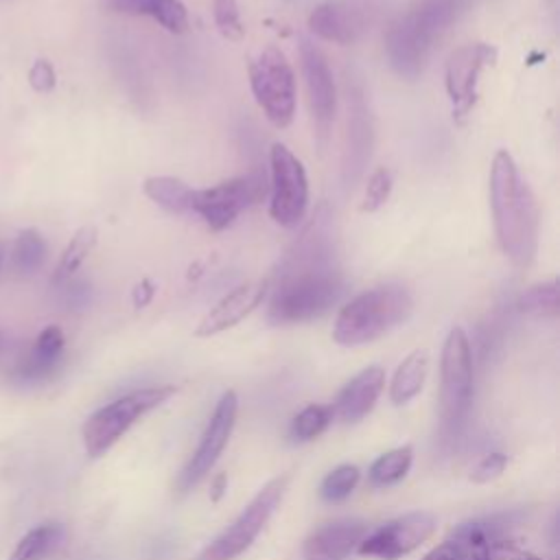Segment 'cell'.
<instances>
[{
  "mask_svg": "<svg viewBox=\"0 0 560 560\" xmlns=\"http://www.w3.org/2000/svg\"><path fill=\"white\" fill-rule=\"evenodd\" d=\"M269 280H252L228 291L197 324L195 337L219 335L238 322H243L252 311H256L267 295Z\"/></svg>",
  "mask_w": 560,
  "mask_h": 560,
  "instance_id": "e0dca14e",
  "label": "cell"
},
{
  "mask_svg": "<svg viewBox=\"0 0 560 560\" xmlns=\"http://www.w3.org/2000/svg\"><path fill=\"white\" fill-rule=\"evenodd\" d=\"M94 245H96V228L92 225L79 228L57 260V267L52 271V284H61L70 280L81 269V265L85 262Z\"/></svg>",
  "mask_w": 560,
  "mask_h": 560,
  "instance_id": "4316f807",
  "label": "cell"
},
{
  "mask_svg": "<svg viewBox=\"0 0 560 560\" xmlns=\"http://www.w3.org/2000/svg\"><path fill=\"white\" fill-rule=\"evenodd\" d=\"M225 483H228V477H225L223 472L212 479V486H210V501H212V503H217V501L223 497Z\"/></svg>",
  "mask_w": 560,
  "mask_h": 560,
  "instance_id": "ab89813d",
  "label": "cell"
},
{
  "mask_svg": "<svg viewBox=\"0 0 560 560\" xmlns=\"http://www.w3.org/2000/svg\"><path fill=\"white\" fill-rule=\"evenodd\" d=\"M236 413H238V396L236 392L228 389L221 394L195 453L190 455V459L186 462V466L175 479V497L188 494L212 470V466L217 464V459L221 457L223 448L230 442V435L236 424Z\"/></svg>",
  "mask_w": 560,
  "mask_h": 560,
  "instance_id": "8fae6325",
  "label": "cell"
},
{
  "mask_svg": "<svg viewBox=\"0 0 560 560\" xmlns=\"http://www.w3.org/2000/svg\"><path fill=\"white\" fill-rule=\"evenodd\" d=\"M374 147V120L365 98V90L359 83L348 85V129H346V147L341 158V182L352 188L370 158Z\"/></svg>",
  "mask_w": 560,
  "mask_h": 560,
  "instance_id": "2e32d148",
  "label": "cell"
},
{
  "mask_svg": "<svg viewBox=\"0 0 560 560\" xmlns=\"http://www.w3.org/2000/svg\"><path fill=\"white\" fill-rule=\"evenodd\" d=\"M63 346L66 337L59 326H46L33 348L18 361L15 365V376L24 383H37L48 378L50 374L57 372L61 357H63Z\"/></svg>",
  "mask_w": 560,
  "mask_h": 560,
  "instance_id": "ffe728a7",
  "label": "cell"
},
{
  "mask_svg": "<svg viewBox=\"0 0 560 560\" xmlns=\"http://www.w3.org/2000/svg\"><path fill=\"white\" fill-rule=\"evenodd\" d=\"M472 0H418L385 33V57L402 79H418L442 35L470 9Z\"/></svg>",
  "mask_w": 560,
  "mask_h": 560,
  "instance_id": "3957f363",
  "label": "cell"
},
{
  "mask_svg": "<svg viewBox=\"0 0 560 560\" xmlns=\"http://www.w3.org/2000/svg\"><path fill=\"white\" fill-rule=\"evenodd\" d=\"M48 256V245L35 228H26L18 234L11 249V267L20 276H31L42 269Z\"/></svg>",
  "mask_w": 560,
  "mask_h": 560,
  "instance_id": "83f0119b",
  "label": "cell"
},
{
  "mask_svg": "<svg viewBox=\"0 0 560 560\" xmlns=\"http://www.w3.org/2000/svg\"><path fill=\"white\" fill-rule=\"evenodd\" d=\"M486 560H540V558L534 556V553H529V551H525V549H521V547H518L516 542H512V540L499 538V540L490 547Z\"/></svg>",
  "mask_w": 560,
  "mask_h": 560,
  "instance_id": "8d00e7d4",
  "label": "cell"
},
{
  "mask_svg": "<svg viewBox=\"0 0 560 560\" xmlns=\"http://www.w3.org/2000/svg\"><path fill=\"white\" fill-rule=\"evenodd\" d=\"M413 313V298L402 284H378L341 306L332 326V341L343 348L376 341L405 324Z\"/></svg>",
  "mask_w": 560,
  "mask_h": 560,
  "instance_id": "277c9868",
  "label": "cell"
},
{
  "mask_svg": "<svg viewBox=\"0 0 560 560\" xmlns=\"http://www.w3.org/2000/svg\"><path fill=\"white\" fill-rule=\"evenodd\" d=\"M332 422V409L330 405H306L293 420H291V429L289 435L295 442H311L315 438H319L328 424Z\"/></svg>",
  "mask_w": 560,
  "mask_h": 560,
  "instance_id": "f546056e",
  "label": "cell"
},
{
  "mask_svg": "<svg viewBox=\"0 0 560 560\" xmlns=\"http://www.w3.org/2000/svg\"><path fill=\"white\" fill-rule=\"evenodd\" d=\"M490 208L503 254L516 267H529L538 252V203L505 149L492 158Z\"/></svg>",
  "mask_w": 560,
  "mask_h": 560,
  "instance_id": "7a4b0ae2",
  "label": "cell"
},
{
  "mask_svg": "<svg viewBox=\"0 0 560 560\" xmlns=\"http://www.w3.org/2000/svg\"><path fill=\"white\" fill-rule=\"evenodd\" d=\"M63 525L42 523L28 529L9 553V560H46L63 540Z\"/></svg>",
  "mask_w": 560,
  "mask_h": 560,
  "instance_id": "d4e9b609",
  "label": "cell"
},
{
  "mask_svg": "<svg viewBox=\"0 0 560 560\" xmlns=\"http://www.w3.org/2000/svg\"><path fill=\"white\" fill-rule=\"evenodd\" d=\"M392 186H394L392 171L387 166H376L368 177L361 212H376L381 206H385V201L392 195Z\"/></svg>",
  "mask_w": 560,
  "mask_h": 560,
  "instance_id": "1f68e13d",
  "label": "cell"
},
{
  "mask_svg": "<svg viewBox=\"0 0 560 560\" xmlns=\"http://www.w3.org/2000/svg\"><path fill=\"white\" fill-rule=\"evenodd\" d=\"M265 173L252 171L241 177H230L210 188L192 190L190 212L199 214L212 232L230 228L236 217L252 203H258L267 195Z\"/></svg>",
  "mask_w": 560,
  "mask_h": 560,
  "instance_id": "9c48e42d",
  "label": "cell"
},
{
  "mask_svg": "<svg viewBox=\"0 0 560 560\" xmlns=\"http://www.w3.org/2000/svg\"><path fill=\"white\" fill-rule=\"evenodd\" d=\"M472 400V350L464 328L448 330L440 359V424L446 435L464 422Z\"/></svg>",
  "mask_w": 560,
  "mask_h": 560,
  "instance_id": "8992f818",
  "label": "cell"
},
{
  "mask_svg": "<svg viewBox=\"0 0 560 560\" xmlns=\"http://www.w3.org/2000/svg\"><path fill=\"white\" fill-rule=\"evenodd\" d=\"M2 346H4V337H2V332H0V350H2Z\"/></svg>",
  "mask_w": 560,
  "mask_h": 560,
  "instance_id": "b9f144b4",
  "label": "cell"
},
{
  "mask_svg": "<svg viewBox=\"0 0 560 560\" xmlns=\"http://www.w3.org/2000/svg\"><path fill=\"white\" fill-rule=\"evenodd\" d=\"M177 394L175 385H153L129 392L114 402L96 409L83 424V448L90 457H103L142 416L164 405Z\"/></svg>",
  "mask_w": 560,
  "mask_h": 560,
  "instance_id": "5b68a950",
  "label": "cell"
},
{
  "mask_svg": "<svg viewBox=\"0 0 560 560\" xmlns=\"http://www.w3.org/2000/svg\"><path fill=\"white\" fill-rule=\"evenodd\" d=\"M300 63H302V77L308 94V107L313 114L315 133L319 144L324 147L337 112V88H335L332 70L322 48L311 39L300 42Z\"/></svg>",
  "mask_w": 560,
  "mask_h": 560,
  "instance_id": "9a60e30c",
  "label": "cell"
},
{
  "mask_svg": "<svg viewBox=\"0 0 560 560\" xmlns=\"http://www.w3.org/2000/svg\"><path fill=\"white\" fill-rule=\"evenodd\" d=\"M497 61V48L486 42H472L455 48L446 61L444 85L453 103V116L462 120L477 101L479 74Z\"/></svg>",
  "mask_w": 560,
  "mask_h": 560,
  "instance_id": "5bb4252c",
  "label": "cell"
},
{
  "mask_svg": "<svg viewBox=\"0 0 560 560\" xmlns=\"http://www.w3.org/2000/svg\"><path fill=\"white\" fill-rule=\"evenodd\" d=\"M28 83L35 92H50L57 83L55 68L46 59H37L28 70Z\"/></svg>",
  "mask_w": 560,
  "mask_h": 560,
  "instance_id": "e575fe53",
  "label": "cell"
},
{
  "mask_svg": "<svg viewBox=\"0 0 560 560\" xmlns=\"http://www.w3.org/2000/svg\"><path fill=\"white\" fill-rule=\"evenodd\" d=\"M503 523L497 518H475L455 525L446 538H451L466 556V560H486L490 547L503 538Z\"/></svg>",
  "mask_w": 560,
  "mask_h": 560,
  "instance_id": "7402d4cb",
  "label": "cell"
},
{
  "mask_svg": "<svg viewBox=\"0 0 560 560\" xmlns=\"http://www.w3.org/2000/svg\"><path fill=\"white\" fill-rule=\"evenodd\" d=\"M289 481V472L269 479L245 505V510L232 521V525L225 527L210 545L203 547L197 560H234L236 556L247 551L267 525V521L271 518V514L276 512L278 503L282 501Z\"/></svg>",
  "mask_w": 560,
  "mask_h": 560,
  "instance_id": "ba28073f",
  "label": "cell"
},
{
  "mask_svg": "<svg viewBox=\"0 0 560 560\" xmlns=\"http://www.w3.org/2000/svg\"><path fill=\"white\" fill-rule=\"evenodd\" d=\"M505 466H508V455H503V453H499V451L488 453V455H483V457L472 466V470H470V481H475V483H490V481H494L497 477L503 475Z\"/></svg>",
  "mask_w": 560,
  "mask_h": 560,
  "instance_id": "836d02e7",
  "label": "cell"
},
{
  "mask_svg": "<svg viewBox=\"0 0 560 560\" xmlns=\"http://www.w3.org/2000/svg\"><path fill=\"white\" fill-rule=\"evenodd\" d=\"M4 256H7V245H4V241H0V269H2V262H4Z\"/></svg>",
  "mask_w": 560,
  "mask_h": 560,
  "instance_id": "60d3db41",
  "label": "cell"
},
{
  "mask_svg": "<svg viewBox=\"0 0 560 560\" xmlns=\"http://www.w3.org/2000/svg\"><path fill=\"white\" fill-rule=\"evenodd\" d=\"M381 13L378 0H324L308 15V31L332 44L359 42Z\"/></svg>",
  "mask_w": 560,
  "mask_h": 560,
  "instance_id": "7c38bea8",
  "label": "cell"
},
{
  "mask_svg": "<svg viewBox=\"0 0 560 560\" xmlns=\"http://www.w3.org/2000/svg\"><path fill=\"white\" fill-rule=\"evenodd\" d=\"M335 214L322 203L278 262L267 319L304 324L328 313L343 293Z\"/></svg>",
  "mask_w": 560,
  "mask_h": 560,
  "instance_id": "6da1fadb",
  "label": "cell"
},
{
  "mask_svg": "<svg viewBox=\"0 0 560 560\" xmlns=\"http://www.w3.org/2000/svg\"><path fill=\"white\" fill-rule=\"evenodd\" d=\"M249 88L265 118L284 129L295 116V74L284 52L276 46L262 48L249 63Z\"/></svg>",
  "mask_w": 560,
  "mask_h": 560,
  "instance_id": "52a82bcc",
  "label": "cell"
},
{
  "mask_svg": "<svg viewBox=\"0 0 560 560\" xmlns=\"http://www.w3.org/2000/svg\"><path fill=\"white\" fill-rule=\"evenodd\" d=\"M435 527L438 523L433 514L407 512L383 523L376 529H370L368 536L359 542L357 551L361 556L378 560H398L418 549L422 542H427L433 536Z\"/></svg>",
  "mask_w": 560,
  "mask_h": 560,
  "instance_id": "4fadbf2b",
  "label": "cell"
},
{
  "mask_svg": "<svg viewBox=\"0 0 560 560\" xmlns=\"http://www.w3.org/2000/svg\"><path fill=\"white\" fill-rule=\"evenodd\" d=\"M269 190L271 219L287 230L302 225L308 208L306 171L298 155L280 142H273L269 149Z\"/></svg>",
  "mask_w": 560,
  "mask_h": 560,
  "instance_id": "30bf717a",
  "label": "cell"
},
{
  "mask_svg": "<svg viewBox=\"0 0 560 560\" xmlns=\"http://www.w3.org/2000/svg\"><path fill=\"white\" fill-rule=\"evenodd\" d=\"M153 295H155V284H153L149 278H142V280L133 287V291H131L133 306H136V308H144V306L153 300Z\"/></svg>",
  "mask_w": 560,
  "mask_h": 560,
  "instance_id": "f35d334b",
  "label": "cell"
},
{
  "mask_svg": "<svg viewBox=\"0 0 560 560\" xmlns=\"http://www.w3.org/2000/svg\"><path fill=\"white\" fill-rule=\"evenodd\" d=\"M361 479V470L354 464H341L337 468H332L319 486V497L328 503H337L343 501L346 497L352 494V490L357 488Z\"/></svg>",
  "mask_w": 560,
  "mask_h": 560,
  "instance_id": "4dcf8cb0",
  "label": "cell"
},
{
  "mask_svg": "<svg viewBox=\"0 0 560 560\" xmlns=\"http://www.w3.org/2000/svg\"><path fill=\"white\" fill-rule=\"evenodd\" d=\"M105 7L125 15H149L168 33L188 31V11L182 0H105Z\"/></svg>",
  "mask_w": 560,
  "mask_h": 560,
  "instance_id": "44dd1931",
  "label": "cell"
},
{
  "mask_svg": "<svg viewBox=\"0 0 560 560\" xmlns=\"http://www.w3.org/2000/svg\"><path fill=\"white\" fill-rule=\"evenodd\" d=\"M144 195L158 203L162 210L171 214H184L190 212L192 190L186 182L171 177V175H153L144 179Z\"/></svg>",
  "mask_w": 560,
  "mask_h": 560,
  "instance_id": "cb8c5ba5",
  "label": "cell"
},
{
  "mask_svg": "<svg viewBox=\"0 0 560 560\" xmlns=\"http://www.w3.org/2000/svg\"><path fill=\"white\" fill-rule=\"evenodd\" d=\"M212 18L219 33L225 39L238 42L245 35V26L241 22V11L236 0H212Z\"/></svg>",
  "mask_w": 560,
  "mask_h": 560,
  "instance_id": "d6a6232c",
  "label": "cell"
},
{
  "mask_svg": "<svg viewBox=\"0 0 560 560\" xmlns=\"http://www.w3.org/2000/svg\"><path fill=\"white\" fill-rule=\"evenodd\" d=\"M422 560H466V556H464V551L451 538H446L438 547L427 551L422 556Z\"/></svg>",
  "mask_w": 560,
  "mask_h": 560,
  "instance_id": "74e56055",
  "label": "cell"
},
{
  "mask_svg": "<svg viewBox=\"0 0 560 560\" xmlns=\"http://www.w3.org/2000/svg\"><path fill=\"white\" fill-rule=\"evenodd\" d=\"M413 462V448L411 444H402L396 446L392 451H385L383 455H378L370 470H368V481L372 488H387L394 486L398 481H402L411 468Z\"/></svg>",
  "mask_w": 560,
  "mask_h": 560,
  "instance_id": "484cf974",
  "label": "cell"
},
{
  "mask_svg": "<svg viewBox=\"0 0 560 560\" xmlns=\"http://www.w3.org/2000/svg\"><path fill=\"white\" fill-rule=\"evenodd\" d=\"M427 368H429V357L420 348L409 352L400 361V365L396 368V372L392 376V385H389L392 405H396V407L407 405L422 392L424 378H427Z\"/></svg>",
  "mask_w": 560,
  "mask_h": 560,
  "instance_id": "603a6c76",
  "label": "cell"
},
{
  "mask_svg": "<svg viewBox=\"0 0 560 560\" xmlns=\"http://www.w3.org/2000/svg\"><path fill=\"white\" fill-rule=\"evenodd\" d=\"M370 523L363 518H337L317 527L302 545L304 560H346L368 536Z\"/></svg>",
  "mask_w": 560,
  "mask_h": 560,
  "instance_id": "ac0fdd59",
  "label": "cell"
},
{
  "mask_svg": "<svg viewBox=\"0 0 560 560\" xmlns=\"http://www.w3.org/2000/svg\"><path fill=\"white\" fill-rule=\"evenodd\" d=\"M383 387H385V370L381 365L363 368L337 394L335 402L330 405L332 418H337L343 424H354L363 420L374 409Z\"/></svg>",
  "mask_w": 560,
  "mask_h": 560,
  "instance_id": "d6986e66",
  "label": "cell"
},
{
  "mask_svg": "<svg viewBox=\"0 0 560 560\" xmlns=\"http://www.w3.org/2000/svg\"><path fill=\"white\" fill-rule=\"evenodd\" d=\"M516 306L521 313L529 315V317H558V282L549 280V282H538L527 287L518 300Z\"/></svg>",
  "mask_w": 560,
  "mask_h": 560,
  "instance_id": "f1b7e54d",
  "label": "cell"
},
{
  "mask_svg": "<svg viewBox=\"0 0 560 560\" xmlns=\"http://www.w3.org/2000/svg\"><path fill=\"white\" fill-rule=\"evenodd\" d=\"M61 289V300L68 308H83L90 302V284L83 280H66L57 284Z\"/></svg>",
  "mask_w": 560,
  "mask_h": 560,
  "instance_id": "d590c367",
  "label": "cell"
}]
</instances>
